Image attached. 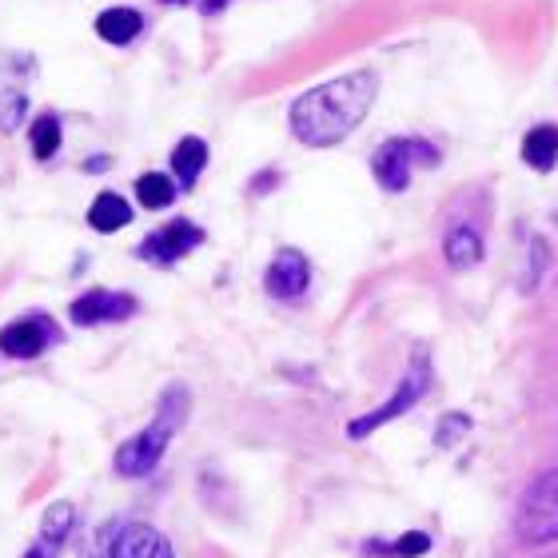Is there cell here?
<instances>
[{
  "instance_id": "obj_1",
  "label": "cell",
  "mask_w": 558,
  "mask_h": 558,
  "mask_svg": "<svg viewBox=\"0 0 558 558\" xmlns=\"http://www.w3.org/2000/svg\"><path fill=\"white\" fill-rule=\"evenodd\" d=\"M379 92L375 72H347L339 80H327L311 92H303L287 120H291V136L307 148H331L339 140H347L371 112Z\"/></svg>"
},
{
  "instance_id": "obj_2",
  "label": "cell",
  "mask_w": 558,
  "mask_h": 558,
  "mask_svg": "<svg viewBox=\"0 0 558 558\" xmlns=\"http://www.w3.org/2000/svg\"><path fill=\"white\" fill-rule=\"evenodd\" d=\"M188 403H192V399H188V387L172 383V387L164 391V399H160L156 423H152V427H144L140 435H132L128 443H120V451H116V471H120V475H128V479L152 475V471H156V463L164 459V451H168L172 435L184 427V419H188Z\"/></svg>"
},
{
  "instance_id": "obj_3",
  "label": "cell",
  "mask_w": 558,
  "mask_h": 558,
  "mask_svg": "<svg viewBox=\"0 0 558 558\" xmlns=\"http://www.w3.org/2000/svg\"><path fill=\"white\" fill-rule=\"evenodd\" d=\"M515 535L527 547H543L558 539V471H543L519 499Z\"/></svg>"
},
{
  "instance_id": "obj_4",
  "label": "cell",
  "mask_w": 558,
  "mask_h": 558,
  "mask_svg": "<svg viewBox=\"0 0 558 558\" xmlns=\"http://www.w3.org/2000/svg\"><path fill=\"white\" fill-rule=\"evenodd\" d=\"M415 164H439V152L423 140H383L371 156V172L387 192H403Z\"/></svg>"
},
{
  "instance_id": "obj_5",
  "label": "cell",
  "mask_w": 558,
  "mask_h": 558,
  "mask_svg": "<svg viewBox=\"0 0 558 558\" xmlns=\"http://www.w3.org/2000/svg\"><path fill=\"white\" fill-rule=\"evenodd\" d=\"M427 383H431V371H427V355L419 351L415 355V367L399 379V391L383 403V407H375V411H367V415H359L351 427H347V435L351 439H363V435H371V431H379L383 423H391V419H399V415H407L423 395H427Z\"/></svg>"
},
{
  "instance_id": "obj_6",
  "label": "cell",
  "mask_w": 558,
  "mask_h": 558,
  "mask_svg": "<svg viewBox=\"0 0 558 558\" xmlns=\"http://www.w3.org/2000/svg\"><path fill=\"white\" fill-rule=\"evenodd\" d=\"M200 244H204V232H200L196 224H188V220H176V224H168L164 232H156V236H148V240L140 244V260L176 264L180 256H188V252L200 248Z\"/></svg>"
},
{
  "instance_id": "obj_7",
  "label": "cell",
  "mask_w": 558,
  "mask_h": 558,
  "mask_svg": "<svg viewBox=\"0 0 558 558\" xmlns=\"http://www.w3.org/2000/svg\"><path fill=\"white\" fill-rule=\"evenodd\" d=\"M132 311H136V299H132V295L96 287V291H88V295H80V299L72 303V323L96 327V323H108V319H128Z\"/></svg>"
},
{
  "instance_id": "obj_8",
  "label": "cell",
  "mask_w": 558,
  "mask_h": 558,
  "mask_svg": "<svg viewBox=\"0 0 558 558\" xmlns=\"http://www.w3.org/2000/svg\"><path fill=\"white\" fill-rule=\"evenodd\" d=\"M56 327L44 323V319H16L0 331V351L12 355V359H36L48 343H56Z\"/></svg>"
},
{
  "instance_id": "obj_9",
  "label": "cell",
  "mask_w": 558,
  "mask_h": 558,
  "mask_svg": "<svg viewBox=\"0 0 558 558\" xmlns=\"http://www.w3.org/2000/svg\"><path fill=\"white\" fill-rule=\"evenodd\" d=\"M307 283H311V264H307L303 252H295V248H283L276 260L268 264V276H264L268 295H276V299H295V295H303Z\"/></svg>"
},
{
  "instance_id": "obj_10",
  "label": "cell",
  "mask_w": 558,
  "mask_h": 558,
  "mask_svg": "<svg viewBox=\"0 0 558 558\" xmlns=\"http://www.w3.org/2000/svg\"><path fill=\"white\" fill-rule=\"evenodd\" d=\"M112 555L116 558H176L168 539L156 531V527H144V523H132L124 527L120 535H112Z\"/></svg>"
},
{
  "instance_id": "obj_11",
  "label": "cell",
  "mask_w": 558,
  "mask_h": 558,
  "mask_svg": "<svg viewBox=\"0 0 558 558\" xmlns=\"http://www.w3.org/2000/svg\"><path fill=\"white\" fill-rule=\"evenodd\" d=\"M443 256H447L451 268L467 272V268H475L483 260V236L475 228H467V224L463 228H451L447 240H443Z\"/></svg>"
},
{
  "instance_id": "obj_12",
  "label": "cell",
  "mask_w": 558,
  "mask_h": 558,
  "mask_svg": "<svg viewBox=\"0 0 558 558\" xmlns=\"http://www.w3.org/2000/svg\"><path fill=\"white\" fill-rule=\"evenodd\" d=\"M523 160L535 172H551L558 164V128L555 124H539L523 136Z\"/></svg>"
},
{
  "instance_id": "obj_13",
  "label": "cell",
  "mask_w": 558,
  "mask_h": 558,
  "mask_svg": "<svg viewBox=\"0 0 558 558\" xmlns=\"http://www.w3.org/2000/svg\"><path fill=\"white\" fill-rule=\"evenodd\" d=\"M140 28H144V16L136 8H104L96 16V32L108 44H128V40H136Z\"/></svg>"
},
{
  "instance_id": "obj_14",
  "label": "cell",
  "mask_w": 558,
  "mask_h": 558,
  "mask_svg": "<svg viewBox=\"0 0 558 558\" xmlns=\"http://www.w3.org/2000/svg\"><path fill=\"white\" fill-rule=\"evenodd\" d=\"M88 224H92L96 232H120V228L132 224V208H128V200H120L116 192H100V196L92 200V208H88Z\"/></svg>"
},
{
  "instance_id": "obj_15",
  "label": "cell",
  "mask_w": 558,
  "mask_h": 558,
  "mask_svg": "<svg viewBox=\"0 0 558 558\" xmlns=\"http://www.w3.org/2000/svg\"><path fill=\"white\" fill-rule=\"evenodd\" d=\"M204 164H208V144H204L200 136H184V140L176 144V152H172V168H176L180 188H192L196 176L204 172Z\"/></svg>"
},
{
  "instance_id": "obj_16",
  "label": "cell",
  "mask_w": 558,
  "mask_h": 558,
  "mask_svg": "<svg viewBox=\"0 0 558 558\" xmlns=\"http://www.w3.org/2000/svg\"><path fill=\"white\" fill-rule=\"evenodd\" d=\"M72 527H76V507L72 503H52L44 511V519H40V539L48 547H60L72 535Z\"/></svg>"
},
{
  "instance_id": "obj_17",
  "label": "cell",
  "mask_w": 558,
  "mask_h": 558,
  "mask_svg": "<svg viewBox=\"0 0 558 558\" xmlns=\"http://www.w3.org/2000/svg\"><path fill=\"white\" fill-rule=\"evenodd\" d=\"M136 196H140V204H144V208L160 212V208H168V204H172L176 184H172L164 172H148V176H140V180H136Z\"/></svg>"
},
{
  "instance_id": "obj_18",
  "label": "cell",
  "mask_w": 558,
  "mask_h": 558,
  "mask_svg": "<svg viewBox=\"0 0 558 558\" xmlns=\"http://www.w3.org/2000/svg\"><path fill=\"white\" fill-rule=\"evenodd\" d=\"M56 148H60V120L56 116H40L32 124V152L40 160H48V156H56Z\"/></svg>"
},
{
  "instance_id": "obj_19",
  "label": "cell",
  "mask_w": 558,
  "mask_h": 558,
  "mask_svg": "<svg viewBox=\"0 0 558 558\" xmlns=\"http://www.w3.org/2000/svg\"><path fill=\"white\" fill-rule=\"evenodd\" d=\"M387 555H399V558H419L431 551V535H423V531H411V535H399L391 547H383Z\"/></svg>"
},
{
  "instance_id": "obj_20",
  "label": "cell",
  "mask_w": 558,
  "mask_h": 558,
  "mask_svg": "<svg viewBox=\"0 0 558 558\" xmlns=\"http://www.w3.org/2000/svg\"><path fill=\"white\" fill-rule=\"evenodd\" d=\"M20 116H24V96H20V92H4V96H0V128H4V132L16 128Z\"/></svg>"
},
{
  "instance_id": "obj_21",
  "label": "cell",
  "mask_w": 558,
  "mask_h": 558,
  "mask_svg": "<svg viewBox=\"0 0 558 558\" xmlns=\"http://www.w3.org/2000/svg\"><path fill=\"white\" fill-rule=\"evenodd\" d=\"M531 256H535V264H531V272H527V287L539 283V272H543V264H547V244L535 240V244H531Z\"/></svg>"
},
{
  "instance_id": "obj_22",
  "label": "cell",
  "mask_w": 558,
  "mask_h": 558,
  "mask_svg": "<svg viewBox=\"0 0 558 558\" xmlns=\"http://www.w3.org/2000/svg\"><path fill=\"white\" fill-rule=\"evenodd\" d=\"M471 423L463 419V415H451V419H443V427H439V447H447L451 443V431H467Z\"/></svg>"
},
{
  "instance_id": "obj_23",
  "label": "cell",
  "mask_w": 558,
  "mask_h": 558,
  "mask_svg": "<svg viewBox=\"0 0 558 558\" xmlns=\"http://www.w3.org/2000/svg\"><path fill=\"white\" fill-rule=\"evenodd\" d=\"M24 558H56V547H48V543H44V547H28V555Z\"/></svg>"
},
{
  "instance_id": "obj_24",
  "label": "cell",
  "mask_w": 558,
  "mask_h": 558,
  "mask_svg": "<svg viewBox=\"0 0 558 558\" xmlns=\"http://www.w3.org/2000/svg\"><path fill=\"white\" fill-rule=\"evenodd\" d=\"M224 4H228V0H204V4H200V8H204V12H220V8H224Z\"/></svg>"
},
{
  "instance_id": "obj_25",
  "label": "cell",
  "mask_w": 558,
  "mask_h": 558,
  "mask_svg": "<svg viewBox=\"0 0 558 558\" xmlns=\"http://www.w3.org/2000/svg\"><path fill=\"white\" fill-rule=\"evenodd\" d=\"M168 4H184V0H168Z\"/></svg>"
},
{
  "instance_id": "obj_26",
  "label": "cell",
  "mask_w": 558,
  "mask_h": 558,
  "mask_svg": "<svg viewBox=\"0 0 558 558\" xmlns=\"http://www.w3.org/2000/svg\"><path fill=\"white\" fill-rule=\"evenodd\" d=\"M555 220H558V208H555Z\"/></svg>"
}]
</instances>
